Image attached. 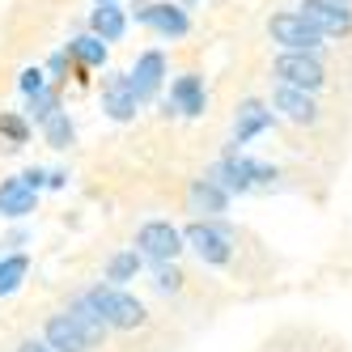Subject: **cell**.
I'll list each match as a JSON object with an SVG mask.
<instances>
[{"label":"cell","instance_id":"6da1fadb","mask_svg":"<svg viewBox=\"0 0 352 352\" xmlns=\"http://www.w3.org/2000/svg\"><path fill=\"white\" fill-rule=\"evenodd\" d=\"M204 174H208L221 191H230V195H250V191L272 187L276 179H280V170H276V166L255 162L250 153H242V148H225V153H221Z\"/></svg>","mask_w":352,"mask_h":352},{"label":"cell","instance_id":"7a4b0ae2","mask_svg":"<svg viewBox=\"0 0 352 352\" xmlns=\"http://www.w3.org/2000/svg\"><path fill=\"white\" fill-rule=\"evenodd\" d=\"M183 246L204 263V267H230L238 255V234L230 221H187L183 225Z\"/></svg>","mask_w":352,"mask_h":352},{"label":"cell","instance_id":"3957f363","mask_svg":"<svg viewBox=\"0 0 352 352\" xmlns=\"http://www.w3.org/2000/svg\"><path fill=\"white\" fill-rule=\"evenodd\" d=\"M89 293V301L98 306V314L107 318V327L111 331H140V327H148V310H144V301L132 293V289H115V285H89L85 289Z\"/></svg>","mask_w":352,"mask_h":352},{"label":"cell","instance_id":"277c9868","mask_svg":"<svg viewBox=\"0 0 352 352\" xmlns=\"http://www.w3.org/2000/svg\"><path fill=\"white\" fill-rule=\"evenodd\" d=\"M267 38L276 43V52H310V56H327V38H322L297 9H276V13L267 17Z\"/></svg>","mask_w":352,"mask_h":352},{"label":"cell","instance_id":"5b68a950","mask_svg":"<svg viewBox=\"0 0 352 352\" xmlns=\"http://www.w3.org/2000/svg\"><path fill=\"white\" fill-rule=\"evenodd\" d=\"M272 81L276 85H293L306 94H322L327 89V60L310 56V52H276L272 60Z\"/></svg>","mask_w":352,"mask_h":352},{"label":"cell","instance_id":"8992f818","mask_svg":"<svg viewBox=\"0 0 352 352\" xmlns=\"http://www.w3.org/2000/svg\"><path fill=\"white\" fill-rule=\"evenodd\" d=\"M136 250H140V259L144 263H179V255H183V230L174 221H166V217H153V221H144L140 230H136V242H132Z\"/></svg>","mask_w":352,"mask_h":352},{"label":"cell","instance_id":"52a82bcc","mask_svg":"<svg viewBox=\"0 0 352 352\" xmlns=\"http://www.w3.org/2000/svg\"><path fill=\"white\" fill-rule=\"evenodd\" d=\"M128 81H132V94H136L140 111L148 102H157L166 81H170V60H166L162 47H144V52H136V60L128 64Z\"/></svg>","mask_w":352,"mask_h":352},{"label":"cell","instance_id":"ba28073f","mask_svg":"<svg viewBox=\"0 0 352 352\" xmlns=\"http://www.w3.org/2000/svg\"><path fill=\"white\" fill-rule=\"evenodd\" d=\"M267 107H272L276 119L293 123V128H318V123H322V102H318V94L293 89V85H276V81H272Z\"/></svg>","mask_w":352,"mask_h":352},{"label":"cell","instance_id":"9c48e42d","mask_svg":"<svg viewBox=\"0 0 352 352\" xmlns=\"http://www.w3.org/2000/svg\"><path fill=\"white\" fill-rule=\"evenodd\" d=\"M276 128V115L267 107V98H242V102L234 107V136H230V148H242L246 153V144L250 140H259L263 132Z\"/></svg>","mask_w":352,"mask_h":352},{"label":"cell","instance_id":"30bf717a","mask_svg":"<svg viewBox=\"0 0 352 352\" xmlns=\"http://www.w3.org/2000/svg\"><path fill=\"white\" fill-rule=\"evenodd\" d=\"M297 13L331 43L352 34V5H336V0H297Z\"/></svg>","mask_w":352,"mask_h":352},{"label":"cell","instance_id":"8fae6325","mask_svg":"<svg viewBox=\"0 0 352 352\" xmlns=\"http://www.w3.org/2000/svg\"><path fill=\"white\" fill-rule=\"evenodd\" d=\"M98 94H102V111H107L111 123H136L140 102H136V94H132L128 72L107 68V72H102V89H98Z\"/></svg>","mask_w":352,"mask_h":352},{"label":"cell","instance_id":"7c38bea8","mask_svg":"<svg viewBox=\"0 0 352 352\" xmlns=\"http://www.w3.org/2000/svg\"><path fill=\"white\" fill-rule=\"evenodd\" d=\"M230 204H234V195L221 191L208 174H199V179L187 183V212H191V221H225Z\"/></svg>","mask_w":352,"mask_h":352},{"label":"cell","instance_id":"4fadbf2b","mask_svg":"<svg viewBox=\"0 0 352 352\" xmlns=\"http://www.w3.org/2000/svg\"><path fill=\"white\" fill-rule=\"evenodd\" d=\"M166 102L174 107V115L183 119H204L208 115V85L199 72H179V77H170V94Z\"/></svg>","mask_w":352,"mask_h":352},{"label":"cell","instance_id":"5bb4252c","mask_svg":"<svg viewBox=\"0 0 352 352\" xmlns=\"http://www.w3.org/2000/svg\"><path fill=\"white\" fill-rule=\"evenodd\" d=\"M144 30H153L162 43H183V38H191V13L179 5V0H153Z\"/></svg>","mask_w":352,"mask_h":352},{"label":"cell","instance_id":"9a60e30c","mask_svg":"<svg viewBox=\"0 0 352 352\" xmlns=\"http://www.w3.org/2000/svg\"><path fill=\"white\" fill-rule=\"evenodd\" d=\"M64 310H68V318H72V322H77V331L85 336V344H89L94 352H98V348H107V340H111L115 331L107 327V318L98 314V306L89 301V293H85V289H77V293H72Z\"/></svg>","mask_w":352,"mask_h":352},{"label":"cell","instance_id":"2e32d148","mask_svg":"<svg viewBox=\"0 0 352 352\" xmlns=\"http://www.w3.org/2000/svg\"><path fill=\"white\" fill-rule=\"evenodd\" d=\"M52 352H94L85 344V336L77 331V322L68 318V310H56V314H47L43 318V336H38Z\"/></svg>","mask_w":352,"mask_h":352},{"label":"cell","instance_id":"e0dca14e","mask_svg":"<svg viewBox=\"0 0 352 352\" xmlns=\"http://www.w3.org/2000/svg\"><path fill=\"white\" fill-rule=\"evenodd\" d=\"M34 212H38V191H30L17 174L0 179V221H26Z\"/></svg>","mask_w":352,"mask_h":352},{"label":"cell","instance_id":"ac0fdd59","mask_svg":"<svg viewBox=\"0 0 352 352\" xmlns=\"http://www.w3.org/2000/svg\"><path fill=\"white\" fill-rule=\"evenodd\" d=\"M128 26H132V17H128V9H123V5H94V9H89V21H85V30H89L94 38H102L107 47L123 43Z\"/></svg>","mask_w":352,"mask_h":352},{"label":"cell","instance_id":"d6986e66","mask_svg":"<svg viewBox=\"0 0 352 352\" xmlns=\"http://www.w3.org/2000/svg\"><path fill=\"white\" fill-rule=\"evenodd\" d=\"M64 56H68V64H77V72H94V68H107L111 47L102 38H94L89 30H81L64 43Z\"/></svg>","mask_w":352,"mask_h":352},{"label":"cell","instance_id":"ffe728a7","mask_svg":"<svg viewBox=\"0 0 352 352\" xmlns=\"http://www.w3.org/2000/svg\"><path fill=\"white\" fill-rule=\"evenodd\" d=\"M140 272H144L140 250H136V246H119V250H111V255H107V263H102V285L128 289L132 280H140Z\"/></svg>","mask_w":352,"mask_h":352},{"label":"cell","instance_id":"44dd1931","mask_svg":"<svg viewBox=\"0 0 352 352\" xmlns=\"http://www.w3.org/2000/svg\"><path fill=\"white\" fill-rule=\"evenodd\" d=\"M26 276H30V255L26 250H0V297L21 293Z\"/></svg>","mask_w":352,"mask_h":352},{"label":"cell","instance_id":"7402d4cb","mask_svg":"<svg viewBox=\"0 0 352 352\" xmlns=\"http://www.w3.org/2000/svg\"><path fill=\"white\" fill-rule=\"evenodd\" d=\"M38 136H43V144L47 148H56V153H64V148H72L77 144V123H72V115L68 111H60V115H52L38 128Z\"/></svg>","mask_w":352,"mask_h":352},{"label":"cell","instance_id":"603a6c76","mask_svg":"<svg viewBox=\"0 0 352 352\" xmlns=\"http://www.w3.org/2000/svg\"><path fill=\"white\" fill-rule=\"evenodd\" d=\"M60 111H64V102H60V85H47L43 94L26 98V111H21V115H26L30 128H43V123L52 119V115H60Z\"/></svg>","mask_w":352,"mask_h":352},{"label":"cell","instance_id":"cb8c5ba5","mask_svg":"<svg viewBox=\"0 0 352 352\" xmlns=\"http://www.w3.org/2000/svg\"><path fill=\"white\" fill-rule=\"evenodd\" d=\"M148 267V285H153V293L162 297H174V293H183V267L179 263H144Z\"/></svg>","mask_w":352,"mask_h":352},{"label":"cell","instance_id":"d4e9b609","mask_svg":"<svg viewBox=\"0 0 352 352\" xmlns=\"http://www.w3.org/2000/svg\"><path fill=\"white\" fill-rule=\"evenodd\" d=\"M0 132H5L9 136V144L5 148H21V144H26L30 140V123H26V115H0Z\"/></svg>","mask_w":352,"mask_h":352},{"label":"cell","instance_id":"484cf974","mask_svg":"<svg viewBox=\"0 0 352 352\" xmlns=\"http://www.w3.org/2000/svg\"><path fill=\"white\" fill-rule=\"evenodd\" d=\"M47 85V72H43V64H30V68H21V77H17V89H21V98H34V94H43Z\"/></svg>","mask_w":352,"mask_h":352},{"label":"cell","instance_id":"4316f807","mask_svg":"<svg viewBox=\"0 0 352 352\" xmlns=\"http://www.w3.org/2000/svg\"><path fill=\"white\" fill-rule=\"evenodd\" d=\"M43 72H47V81H52V85H64L68 81V56H64V47L43 60Z\"/></svg>","mask_w":352,"mask_h":352},{"label":"cell","instance_id":"83f0119b","mask_svg":"<svg viewBox=\"0 0 352 352\" xmlns=\"http://www.w3.org/2000/svg\"><path fill=\"white\" fill-rule=\"evenodd\" d=\"M17 179L26 183L30 191H47V170H43V166H26V170L17 174Z\"/></svg>","mask_w":352,"mask_h":352},{"label":"cell","instance_id":"f1b7e54d","mask_svg":"<svg viewBox=\"0 0 352 352\" xmlns=\"http://www.w3.org/2000/svg\"><path fill=\"white\" fill-rule=\"evenodd\" d=\"M26 238H30V234H26V230L17 225L13 234H5V238H0V246H5V250H21V242H26Z\"/></svg>","mask_w":352,"mask_h":352},{"label":"cell","instance_id":"f546056e","mask_svg":"<svg viewBox=\"0 0 352 352\" xmlns=\"http://www.w3.org/2000/svg\"><path fill=\"white\" fill-rule=\"evenodd\" d=\"M47 187H52V191H64L68 187V170L60 166V170H47Z\"/></svg>","mask_w":352,"mask_h":352},{"label":"cell","instance_id":"4dcf8cb0","mask_svg":"<svg viewBox=\"0 0 352 352\" xmlns=\"http://www.w3.org/2000/svg\"><path fill=\"white\" fill-rule=\"evenodd\" d=\"M13 352H52V348H47L43 340H34V336H30V340H21V344H17Z\"/></svg>","mask_w":352,"mask_h":352},{"label":"cell","instance_id":"1f68e13d","mask_svg":"<svg viewBox=\"0 0 352 352\" xmlns=\"http://www.w3.org/2000/svg\"><path fill=\"white\" fill-rule=\"evenodd\" d=\"M179 5H183V9H187V13H191V9H195V5H199V0H179Z\"/></svg>","mask_w":352,"mask_h":352},{"label":"cell","instance_id":"d6a6232c","mask_svg":"<svg viewBox=\"0 0 352 352\" xmlns=\"http://www.w3.org/2000/svg\"><path fill=\"white\" fill-rule=\"evenodd\" d=\"M94 5H119V0H94Z\"/></svg>","mask_w":352,"mask_h":352},{"label":"cell","instance_id":"836d02e7","mask_svg":"<svg viewBox=\"0 0 352 352\" xmlns=\"http://www.w3.org/2000/svg\"><path fill=\"white\" fill-rule=\"evenodd\" d=\"M336 5H352V0H336Z\"/></svg>","mask_w":352,"mask_h":352}]
</instances>
